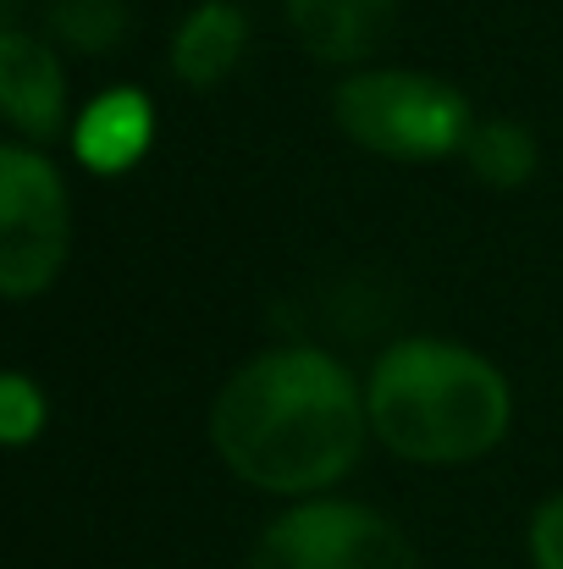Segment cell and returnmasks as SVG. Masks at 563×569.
Segmentation results:
<instances>
[{
	"label": "cell",
	"mask_w": 563,
	"mask_h": 569,
	"mask_svg": "<svg viewBox=\"0 0 563 569\" xmlns=\"http://www.w3.org/2000/svg\"><path fill=\"white\" fill-rule=\"evenodd\" d=\"M72 156L94 172V178H122L150 156L155 139V106L144 89H105L100 100H89V111L72 117Z\"/></svg>",
	"instance_id": "52a82bcc"
},
{
	"label": "cell",
	"mask_w": 563,
	"mask_h": 569,
	"mask_svg": "<svg viewBox=\"0 0 563 569\" xmlns=\"http://www.w3.org/2000/svg\"><path fill=\"white\" fill-rule=\"evenodd\" d=\"M525 542H531V565L536 569H563V492L531 515V537Z\"/></svg>",
	"instance_id": "4fadbf2b"
},
{
	"label": "cell",
	"mask_w": 563,
	"mask_h": 569,
	"mask_svg": "<svg viewBox=\"0 0 563 569\" xmlns=\"http://www.w3.org/2000/svg\"><path fill=\"white\" fill-rule=\"evenodd\" d=\"M365 392L310 343L254 355L210 403V442L221 465L277 498H315L338 487L365 448Z\"/></svg>",
	"instance_id": "6da1fadb"
},
{
	"label": "cell",
	"mask_w": 563,
	"mask_h": 569,
	"mask_svg": "<svg viewBox=\"0 0 563 569\" xmlns=\"http://www.w3.org/2000/svg\"><path fill=\"white\" fill-rule=\"evenodd\" d=\"M338 128L381 161H442L464 156V139L475 133V111L464 89L431 72L375 67L354 72L332 94Z\"/></svg>",
	"instance_id": "3957f363"
},
{
	"label": "cell",
	"mask_w": 563,
	"mask_h": 569,
	"mask_svg": "<svg viewBox=\"0 0 563 569\" xmlns=\"http://www.w3.org/2000/svg\"><path fill=\"white\" fill-rule=\"evenodd\" d=\"M464 161L486 189H520L536 178V139L514 117H486L464 139Z\"/></svg>",
	"instance_id": "30bf717a"
},
{
	"label": "cell",
	"mask_w": 563,
	"mask_h": 569,
	"mask_svg": "<svg viewBox=\"0 0 563 569\" xmlns=\"http://www.w3.org/2000/svg\"><path fill=\"white\" fill-rule=\"evenodd\" d=\"M249 50V17L232 0H199L172 33V72L188 89H215Z\"/></svg>",
	"instance_id": "9c48e42d"
},
{
	"label": "cell",
	"mask_w": 563,
	"mask_h": 569,
	"mask_svg": "<svg viewBox=\"0 0 563 569\" xmlns=\"http://www.w3.org/2000/svg\"><path fill=\"white\" fill-rule=\"evenodd\" d=\"M0 106H6V122L17 128V139H28V144H50V139L72 133L67 78H61L56 50L17 22L0 28Z\"/></svg>",
	"instance_id": "8992f818"
},
{
	"label": "cell",
	"mask_w": 563,
	"mask_h": 569,
	"mask_svg": "<svg viewBox=\"0 0 563 569\" xmlns=\"http://www.w3.org/2000/svg\"><path fill=\"white\" fill-rule=\"evenodd\" d=\"M249 569H420V553L371 503L310 498L260 531Z\"/></svg>",
	"instance_id": "5b68a950"
},
{
	"label": "cell",
	"mask_w": 563,
	"mask_h": 569,
	"mask_svg": "<svg viewBox=\"0 0 563 569\" xmlns=\"http://www.w3.org/2000/svg\"><path fill=\"white\" fill-rule=\"evenodd\" d=\"M72 243V199L50 156L28 139L0 144V293L33 299L56 282Z\"/></svg>",
	"instance_id": "277c9868"
},
{
	"label": "cell",
	"mask_w": 563,
	"mask_h": 569,
	"mask_svg": "<svg viewBox=\"0 0 563 569\" xmlns=\"http://www.w3.org/2000/svg\"><path fill=\"white\" fill-rule=\"evenodd\" d=\"M398 0H288V22L315 61L354 67L392 28Z\"/></svg>",
	"instance_id": "ba28073f"
},
{
	"label": "cell",
	"mask_w": 563,
	"mask_h": 569,
	"mask_svg": "<svg viewBox=\"0 0 563 569\" xmlns=\"http://www.w3.org/2000/svg\"><path fill=\"white\" fill-rule=\"evenodd\" d=\"M50 28H56L61 44L89 50V56H105L128 33V6L122 0H56L50 6Z\"/></svg>",
	"instance_id": "8fae6325"
},
{
	"label": "cell",
	"mask_w": 563,
	"mask_h": 569,
	"mask_svg": "<svg viewBox=\"0 0 563 569\" xmlns=\"http://www.w3.org/2000/svg\"><path fill=\"white\" fill-rule=\"evenodd\" d=\"M365 409L381 448L398 459L470 465L509 437L514 392L486 355L453 338H403L375 360Z\"/></svg>",
	"instance_id": "7a4b0ae2"
},
{
	"label": "cell",
	"mask_w": 563,
	"mask_h": 569,
	"mask_svg": "<svg viewBox=\"0 0 563 569\" xmlns=\"http://www.w3.org/2000/svg\"><path fill=\"white\" fill-rule=\"evenodd\" d=\"M0 431H6L11 448H28L44 431V392L22 371H11V377L0 381Z\"/></svg>",
	"instance_id": "7c38bea8"
}]
</instances>
